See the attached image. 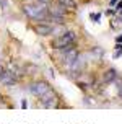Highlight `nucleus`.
<instances>
[{"instance_id":"obj_1","label":"nucleus","mask_w":122,"mask_h":124,"mask_svg":"<svg viewBox=\"0 0 122 124\" xmlns=\"http://www.w3.org/2000/svg\"><path fill=\"white\" fill-rule=\"evenodd\" d=\"M75 41H77V33L72 31V30H67L64 34L52 38V39L49 41V47L54 49V51H60V49H64V47H68V46L75 44Z\"/></svg>"},{"instance_id":"obj_11","label":"nucleus","mask_w":122,"mask_h":124,"mask_svg":"<svg viewBox=\"0 0 122 124\" xmlns=\"http://www.w3.org/2000/svg\"><path fill=\"white\" fill-rule=\"evenodd\" d=\"M114 82H116V92H117V96L122 100V77H117Z\"/></svg>"},{"instance_id":"obj_3","label":"nucleus","mask_w":122,"mask_h":124,"mask_svg":"<svg viewBox=\"0 0 122 124\" xmlns=\"http://www.w3.org/2000/svg\"><path fill=\"white\" fill-rule=\"evenodd\" d=\"M50 83H49L47 80H34L29 83V87H28V90H29V93L33 95V96H36V98H41L44 93H47L49 90H50Z\"/></svg>"},{"instance_id":"obj_12","label":"nucleus","mask_w":122,"mask_h":124,"mask_svg":"<svg viewBox=\"0 0 122 124\" xmlns=\"http://www.w3.org/2000/svg\"><path fill=\"white\" fill-rule=\"evenodd\" d=\"M90 18L94 20V21H98V20L101 18V15H99V13H93V15H90Z\"/></svg>"},{"instance_id":"obj_6","label":"nucleus","mask_w":122,"mask_h":124,"mask_svg":"<svg viewBox=\"0 0 122 124\" xmlns=\"http://www.w3.org/2000/svg\"><path fill=\"white\" fill-rule=\"evenodd\" d=\"M117 77H119V72H117L114 67H109V69H106V70L103 72L101 82H103L104 85H109V83H114V80H116Z\"/></svg>"},{"instance_id":"obj_5","label":"nucleus","mask_w":122,"mask_h":124,"mask_svg":"<svg viewBox=\"0 0 122 124\" xmlns=\"http://www.w3.org/2000/svg\"><path fill=\"white\" fill-rule=\"evenodd\" d=\"M31 28H33V31L36 33L37 36H41V38H49V36H52V25H50V23L36 21V23L31 26Z\"/></svg>"},{"instance_id":"obj_4","label":"nucleus","mask_w":122,"mask_h":124,"mask_svg":"<svg viewBox=\"0 0 122 124\" xmlns=\"http://www.w3.org/2000/svg\"><path fill=\"white\" fill-rule=\"evenodd\" d=\"M86 65H88V57H86V54L80 52L78 56H77V59L68 65V69H70V72H72V74H77L80 77V75L85 72Z\"/></svg>"},{"instance_id":"obj_2","label":"nucleus","mask_w":122,"mask_h":124,"mask_svg":"<svg viewBox=\"0 0 122 124\" xmlns=\"http://www.w3.org/2000/svg\"><path fill=\"white\" fill-rule=\"evenodd\" d=\"M39 100V103H41V106L43 108H47V109H55V108H59L60 106V95L55 92L54 88H50L47 93H44Z\"/></svg>"},{"instance_id":"obj_14","label":"nucleus","mask_w":122,"mask_h":124,"mask_svg":"<svg viewBox=\"0 0 122 124\" xmlns=\"http://www.w3.org/2000/svg\"><path fill=\"white\" fill-rule=\"evenodd\" d=\"M117 2H119V0H109V5H111V7H114Z\"/></svg>"},{"instance_id":"obj_17","label":"nucleus","mask_w":122,"mask_h":124,"mask_svg":"<svg viewBox=\"0 0 122 124\" xmlns=\"http://www.w3.org/2000/svg\"><path fill=\"white\" fill-rule=\"evenodd\" d=\"M0 62H2V51H0Z\"/></svg>"},{"instance_id":"obj_9","label":"nucleus","mask_w":122,"mask_h":124,"mask_svg":"<svg viewBox=\"0 0 122 124\" xmlns=\"http://www.w3.org/2000/svg\"><path fill=\"white\" fill-rule=\"evenodd\" d=\"M90 54H91L93 57H96L98 61H99V59L104 56V49H103V47H99V46H96V47H91Z\"/></svg>"},{"instance_id":"obj_16","label":"nucleus","mask_w":122,"mask_h":124,"mask_svg":"<svg viewBox=\"0 0 122 124\" xmlns=\"http://www.w3.org/2000/svg\"><path fill=\"white\" fill-rule=\"evenodd\" d=\"M41 2H46V3H50L52 0H41Z\"/></svg>"},{"instance_id":"obj_10","label":"nucleus","mask_w":122,"mask_h":124,"mask_svg":"<svg viewBox=\"0 0 122 124\" xmlns=\"http://www.w3.org/2000/svg\"><path fill=\"white\" fill-rule=\"evenodd\" d=\"M111 28L112 30H121L122 28V16H116L111 20Z\"/></svg>"},{"instance_id":"obj_7","label":"nucleus","mask_w":122,"mask_h":124,"mask_svg":"<svg viewBox=\"0 0 122 124\" xmlns=\"http://www.w3.org/2000/svg\"><path fill=\"white\" fill-rule=\"evenodd\" d=\"M55 2H59L60 5H64L65 8H68V10H72V12H75L77 10V0H55Z\"/></svg>"},{"instance_id":"obj_8","label":"nucleus","mask_w":122,"mask_h":124,"mask_svg":"<svg viewBox=\"0 0 122 124\" xmlns=\"http://www.w3.org/2000/svg\"><path fill=\"white\" fill-rule=\"evenodd\" d=\"M67 31V26L65 25H52V38L54 36H60Z\"/></svg>"},{"instance_id":"obj_15","label":"nucleus","mask_w":122,"mask_h":124,"mask_svg":"<svg viewBox=\"0 0 122 124\" xmlns=\"http://www.w3.org/2000/svg\"><path fill=\"white\" fill-rule=\"evenodd\" d=\"M116 41H117V43H122V34H121V36H117V38H116Z\"/></svg>"},{"instance_id":"obj_13","label":"nucleus","mask_w":122,"mask_h":124,"mask_svg":"<svg viewBox=\"0 0 122 124\" xmlns=\"http://www.w3.org/2000/svg\"><path fill=\"white\" fill-rule=\"evenodd\" d=\"M119 56H122V49H121V47H119V51L116 49V52H114V57H116V59H117Z\"/></svg>"}]
</instances>
